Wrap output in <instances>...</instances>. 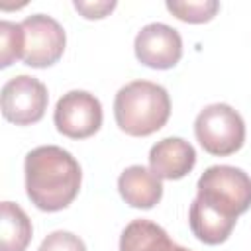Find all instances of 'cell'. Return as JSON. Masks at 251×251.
I'll use <instances>...</instances> for the list:
<instances>
[{
	"label": "cell",
	"mask_w": 251,
	"mask_h": 251,
	"mask_svg": "<svg viewBox=\"0 0 251 251\" xmlns=\"http://www.w3.org/2000/svg\"><path fill=\"white\" fill-rule=\"evenodd\" d=\"M235 222L237 218L222 214L220 210L208 206L200 198H194L188 210V224H190L192 233L196 235V239L208 245L224 243L231 235Z\"/></svg>",
	"instance_id": "cell-11"
},
{
	"label": "cell",
	"mask_w": 251,
	"mask_h": 251,
	"mask_svg": "<svg viewBox=\"0 0 251 251\" xmlns=\"http://www.w3.org/2000/svg\"><path fill=\"white\" fill-rule=\"evenodd\" d=\"M118 190L126 204L139 210H149L161 202V178L143 165H131L118 176Z\"/></svg>",
	"instance_id": "cell-10"
},
{
	"label": "cell",
	"mask_w": 251,
	"mask_h": 251,
	"mask_svg": "<svg viewBox=\"0 0 251 251\" xmlns=\"http://www.w3.org/2000/svg\"><path fill=\"white\" fill-rule=\"evenodd\" d=\"M75 8L88 20H100V18H106L114 8H116V2H75Z\"/></svg>",
	"instance_id": "cell-17"
},
{
	"label": "cell",
	"mask_w": 251,
	"mask_h": 251,
	"mask_svg": "<svg viewBox=\"0 0 251 251\" xmlns=\"http://www.w3.org/2000/svg\"><path fill=\"white\" fill-rule=\"evenodd\" d=\"M47 88L29 75L12 76L2 86V114L16 126H29L43 118L47 110Z\"/></svg>",
	"instance_id": "cell-6"
},
{
	"label": "cell",
	"mask_w": 251,
	"mask_h": 251,
	"mask_svg": "<svg viewBox=\"0 0 251 251\" xmlns=\"http://www.w3.org/2000/svg\"><path fill=\"white\" fill-rule=\"evenodd\" d=\"M25 192L41 212H59L78 194L82 171L78 161L59 145H39L25 155Z\"/></svg>",
	"instance_id": "cell-1"
},
{
	"label": "cell",
	"mask_w": 251,
	"mask_h": 251,
	"mask_svg": "<svg viewBox=\"0 0 251 251\" xmlns=\"http://www.w3.org/2000/svg\"><path fill=\"white\" fill-rule=\"evenodd\" d=\"M194 135L204 151L218 157L233 155L245 141V124L229 104H210L194 120Z\"/></svg>",
	"instance_id": "cell-4"
},
{
	"label": "cell",
	"mask_w": 251,
	"mask_h": 251,
	"mask_svg": "<svg viewBox=\"0 0 251 251\" xmlns=\"http://www.w3.org/2000/svg\"><path fill=\"white\" fill-rule=\"evenodd\" d=\"M24 57V29L22 24L0 22V67L6 69Z\"/></svg>",
	"instance_id": "cell-14"
},
{
	"label": "cell",
	"mask_w": 251,
	"mask_h": 251,
	"mask_svg": "<svg viewBox=\"0 0 251 251\" xmlns=\"http://www.w3.org/2000/svg\"><path fill=\"white\" fill-rule=\"evenodd\" d=\"M169 116V92L151 80L127 82L114 98V118L118 127L133 137H145L159 131Z\"/></svg>",
	"instance_id": "cell-2"
},
{
	"label": "cell",
	"mask_w": 251,
	"mask_h": 251,
	"mask_svg": "<svg viewBox=\"0 0 251 251\" xmlns=\"http://www.w3.org/2000/svg\"><path fill=\"white\" fill-rule=\"evenodd\" d=\"M24 29V57L27 67L43 69L55 65L65 51V29L63 25L45 14L27 16L22 22Z\"/></svg>",
	"instance_id": "cell-5"
},
{
	"label": "cell",
	"mask_w": 251,
	"mask_h": 251,
	"mask_svg": "<svg viewBox=\"0 0 251 251\" xmlns=\"http://www.w3.org/2000/svg\"><path fill=\"white\" fill-rule=\"evenodd\" d=\"M133 49L141 65L151 69H171L182 57V37L175 27L153 22L137 31Z\"/></svg>",
	"instance_id": "cell-8"
},
{
	"label": "cell",
	"mask_w": 251,
	"mask_h": 251,
	"mask_svg": "<svg viewBox=\"0 0 251 251\" xmlns=\"http://www.w3.org/2000/svg\"><path fill=\"white\" fill-rule=\"evenodd\" d=\"M196 198L226 216L237 218L251 206V176L231 165L208 167L196 182Z\"/></svg>",
	"instance_id": "cell-3"
},
{
	"label": "cell",
	"mask_w": 251,
	"mask_h": 251,
	"mask_svg": "<svg viewBox=\"0 0 251 251\" xmlns=\"http://www.w3.org/2000/svg\"><path fill=\"white\" fill-rule=\"evenodd\" d=\"M37 251H86V245L78 235L59 229V231L49 233L41 241Z\"/></svg>",
	"instance_id": "cell-16"
},
{
	"label": "cell",
	"mask_w": 251,
	"mask_h": 251,
	"mask_svg": "<svg viewBox=\"0 0 251 251\" xmlns=\"http://www.w3.org/2000/svg\"><path fill=\"white\" fill-rule=\"evenodd\" d=\"M120 251H190L175 243L169 233L151 220L129 222L120 235Z\"/></svg>",
	"instance_id": "cell-12"
},
{
	"label": "cell",
	"mask_w": 251,
	"mask_h": 251,
	"mask_svg": "<svg viewBox=\"0 0 251 251\" xmlns=\"http://www.w3.org/2000/svg\"><path fill=\"white\" fill-rule=\"evenodd\" d=\"M0 220V251H25L31 241L33 227L27 214L14 202H2Z\"/></svg>",
	"instance_id": "cell-13"
},
{
	"label": "cell",
	"mask_w": 251,
	"mask_h": 251,
	"mask_svg": "<svg viewBox=\"0 0 251 251\" xmlns=\"http://www.w3.org/2000/svg\"><path fill=\"white\" fill-rule=\"evenodd\" d=\"M196 165L194 147L182 137H165L149 151V167L159 178L178 180Z\"/></svg>",
	"instance_id": "cell-9"
},
{
	"label": "cell",
	"mask_w": 251,
	"mask_h": 251,
	"mask_svg": "<svg viewBox=\"0 0 251 251\" xmlns=\"http://www.w3.org/2000/svg\"><path fill=\"white\" fill-rule=\"evenodd\" d=\"M167 10L176 16L182 22L188 24H204L210 22L216 12L220 10V4L216 0H198V2H167Z\"/></svg>",
	"instance_id": "cell-15"
},
{
	"label": "cell",
	"mask_w": 251,
	"mask_h": 251,
	"mask_svg": "<svg viewBox=\"0 0 251 251\" xmlns=\"http://www.w3.org/2000/svg\"><path fill=\"white\" fill-rule=\"evenodd\" d=\"M102 104L86 90H69L55 106V126L59 133L71 139H86L102 126Z\"/></svg>",
	"instance_id": "cell-7"
}]
</instances>
